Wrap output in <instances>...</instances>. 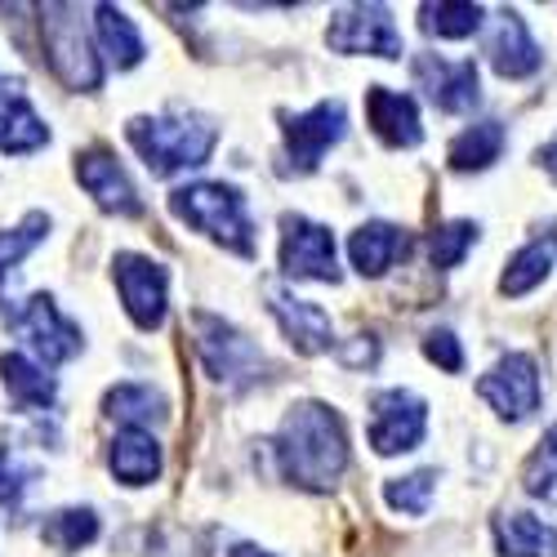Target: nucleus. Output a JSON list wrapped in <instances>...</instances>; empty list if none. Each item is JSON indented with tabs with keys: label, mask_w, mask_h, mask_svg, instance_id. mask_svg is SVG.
I'll return each mask as SVG.
<instances>
[{
	"label": "nucleus",
	"mask_w": 557,
	"mask_h": 557,
	"mask_svg": "<svg viewBox=\"0 0 557 557\" xmlns=\"http://www.w3.org/2000/svg\"><path fill=\"white\" fill-rule=\"evenodd\" d=\"M272 450H276V463H282V478L304 491H331L348 469L344 420L321 401L290 406L282 429H276Z\"/></svg>",
	"instance_id": "obj_1"
},
{
	"label": "nucleus",
	"mask_w": 557,
	"mask_h": 557,
	"mask_svg": "<svg viewBox=\"0 0 557 557\" xmlns=\"http://www.w3.org/2000/svg\"><path fill=\"white\" fill-rule=\"evenodd\" d=\"M125 138L157 178H170L178 170L206 165L219 144V129L197 116H134L125 125Z\"/></svg>",
	"instance_id": "obj_2"
},
{
	"label": "nucleus",
	"mask_w": 557,
	"mask_h": 557,
	"mask_svg": "<svg viewBox=\"0 0 557 557\" xmlns=\"http://www.w3.org/2000/svg\"><path fill=\"white\" fill-rule=\"evenodd\" d=\"M170 210L188 227L214 237L223 250L255 259V223L237 188H227V183H188V188L170 193Z\"/></svg>",
	"instance_id": "obj_3"
},
{
	"label": "nucleus",
	"mask_w": 557,
	"mask_h": 557,
	"mask_svg": "<svg viewBox=\"0 0 557 557\" xmlns=\"http://www.w3.org/2000/svg\"><path fill=\"white\" fill-rule=\"evenodd\" d=\"M40 32H45V54H50V67L54 76L67 85V89H89L103 85V63L95 54V45H89L81 18L72 5H45L40 10Z\"/></svg>",
	"instance_id": "obj_4"
},
{
	"label": "nucleus",
	"mask_w": 557,
	"mask_h": 557,
	"mask_svg": "<svg viewBox=\"0 0 557 557\" xmlns=\"http://www.w3.org/2000/svg\"><path fill=\"white\" fill-rule=\"evenodd\" d=\"M5 321H10V331L36 352V361L45 370H54V366H63L67 357L81 352V326L59 312V304L50 295H32L27 304L5 308Z\"/></svg>",
	"instance_id": "obj_5"
},
{
	"label": "nucleus",
	"mask_w": 557,
	"mask_h": 557,
	"mask_svg": "<svg viewBox=\"0 0 557 557\" xmlns=\"http://www.w3.org/2000/svg\"><path fill=\"white\" fill-rule=\"evenodd\" d=\"M112 282H116V295H121V304H125V312H129V321L138 331H161L165 326L170 272L157 259L121 250L112 259Z\"/></svg>",
	"instance_id": "obj_6"
},
{
	"label": "nucleus",
	"mask_w": 557,
	"mask_h": 557,
	"mask_svg": "<svg viewBox=\"0 0 557 557\" xmlns=\"http://www.w3.org/2000/svg\"><path fill=\"white\" fill-rule=\"evenodd\" d=\"M197 352H201L210 375L219 384H227V388H237V393L263 380L259 375V370H263V352L242 331H232L227 321H219L210 312H197Z\"/></svg>",
	"instance_id": "obj_7"
},
{
	"label": "nucleus",
	"mask_w": 557,
	"mask_h": 557,
	"mask_svg": "<svg viewBox=\"0 0 557 557\" xmlns=\"http://www.w3.org/2000/svg\"><path fill=\"white\" fill-rule=\"evenodd\" d=\"M282 134H286V157L295 165V174H312L321 165L339 138L348 134V112L339 99H326L308 112H282Z\"/></svg>",
	"instance_id": "obj_8"
},
{
	"label": "nucleus",
	"mask_w": 557,
	"mask_h": 557,
	"mask_svg": "<svg viewBox=\"0 0 557 557\" xmlns=\"http://www.w3.org/2000/svg\"><path fill=\"white\" fill-rule=\"evenodd\" d=\"M282 272L295 282H339L335 263V237L331 227H321L304 214H282Z\"/></svg>",
	"instance_id": "obj_9"
},
{
	"label": "nucleus",
	"mask_w": 557,
	"mask_h": 557,
	"mask_svg": "<svg viewBox=\"0 0 557 557\" xmlns=\"http://www.w3.org/2000/svg\"><path fill=\"white\" fill-rule=\"evenodd\" d=\"M326 45L335 54H375V59H401V32L384 5H348L331 18Z\"/></svg>",
	"instance_id": "obj_10"
},
{
	"label": "nucleus",
	"mask_w": 557,
	"mask_h": 557,
	"mask_svg": "<svg viewBox=\"0 0 557 557\" xmlns=\"http://www.w3.org/2000/svg\"><path fill=\"white\" fill-rule=\"evenodd\" d=\"M478 397L499 414V420L518 424L531 410H540V370L527 352L499 357L486 375L478 380Z\"/></svg>",
	"instance_id": "obj_11"
},
{
	"label": "nucleus",
	"mask_w": 557,
	"mask_h": 557,
	"mask_svg": "<svg viewBox=\"0 0 557 557\" xmlns=\"http://www.w3.org/2000/svg\"><path fill=\"white\" fill-rule=\"evenodd\" d=\"M429 433V406L406 393V388H388L370 401V446L375 455H401L414 450Z\"/></svg>",
	"instance_id": "obj_12"
},
{
	"label": "nucleus",
	"mask_w": 557,
	"mask_h": 557,
	"mask_svg": "<svg viewBox=\"0 0 557 557\" xmlns=\"http://www.w3.org/2000/svg\"><path fill=\"white\" fill-rule=\"evenodd\" d=\"M76 178H81V188L95 197V206L103 214H116V219H138V214H144V201H138L129 174L121 170V161L108 148L81 152L76 157Z\"/></svg>",
	"instance_id": "obj_13"
},
{
	"label": "nucleus",
	"mask_w": 557,
	"mask_h": 557,
	"mask_svg": "<svg viewBox=\"0 0 557 557\" xmlns=\"http://www.w3.org/2000/svg\"><path fill=\"white\" fill-rule=\"evenodd\" d=\"M410 76L424 95L442 108V112H469L482 99V85H478V63L463 59V63H446L437 54H414Z\"/></svg>",
	"instance_id": "obj_14"
},
{
	"label": "nucleus",
	"mask_w": 557,
	"mask_h": 557,
	"mask_svg": "<svg viewBox=\"0 0 557 557\" xmlns=\"http://www.w3.org/2000/svg\"><path fill=\"white\" fill-rule=\"evenodd\" d=\"M268 308L276 317V326H282V335L290 339L295 352L304 357H317V352H331L335 348V326H331V317L321 312L312 299H299L282 286H272L268 290Z\"/></svg>",
	"instance_id": "obj_15"
},
{
	"label": "nucleus",
	"mask_w": 557,
	"mask_h": 557,
	"mask_svg": "<svg viewBox=\"0 0 557 557\" xmlns=\"http://www.w3.org/2000/svg\"><path fill=\"white\" fill-rule=\"evenodd\" d=\"M486 59H491V67H495L504 81H522V76H535V72H540L544 50L535 45V36L527 32L522 14L504 10V14L495 18L491 40H486Z\"/></svg>",
	"instance_id": "obj_16"
},
{
	"label": "nucleus",
	"mask_w": 557,
	"mask_h": 557,
	"mask_svg": "<svg viewBox=\"0 0 557 557\" xmlns=\"http://www.w3.org/2000/svg\"><path fill=\"white\" fill-rule=\"evenodd\" d=\"M366 121L388 148H420V138H424L414 99L397 95V89H388V85H370L366 89Z\"/></svg>",
	"instance_id": "obj_17"
},
{
	"label": "nucleus",
	"mask_w": 557,
	"mask_h": 557,
	"mask_svg": "<svg viewBox=\"0 0 557 557\" xmlns=\"http://www.w3.org/2000/svg\"><path fill=\"white\" fill-rule=\"evenodd\" d=\"M50 144V129H45V121L36 116V108L27 103L23 85L0 76V152H36Z\"/></svg>",
	"instance_id": "obj_18"
},
{
	"label": "nucleus",
	"mask_w": 557,
	"mask_h": 557,
	"mask_svg": "<svg viewBox=\"0 0 557 557\" xmlns=\"http://www.w3.org/2000/svg\"><path fill=\"white\" fill-rule=\"evenodd\" d=\"M108 469L125 486H148L161 478V442L148 429H121L108 446Z\"/></svg>",
	"instance_id": "obj_19"
},
{
	"label": "nucleus",
	"mask_w": 557,
	"mask_h": 557,
	"mask_svg": "<svg viewBox=\"0 0 557 557\" xmlns=\"http://www.w3.org/2000/svg\"><path fill=\"white\" fill-rule=\"evenodd\" d=\"M406 250H410V237L397 223H361L348 242V259L361 276H384L397 259H406Z\"/></svg>",
	"instance_id": "obj_20"
},
{
	"label": "nucleus",
	"mask_w": 557,
	"mask_h": 557,
	"mask_svg": "<svg viewBox=\"0 0 557 557\" xmlns=\"http://www.w3.org/2000/svg\"><path fill=\"white\" fill-rule=\"evenodd\" d=\"M0 380H5L10 401L23 406V410H50L54 397H59V384H54L50 370H45L40 361H32V357H23V352L0 357Z\"/></svg>",
	"instance_id": "obj_21"
},
{
	"label": "nucleus",
	"mask_w": 557,
	"mask_h": 557,
	"mask_svg": "<svg viewBox=\"0 0 557 557\" xmlns=\"http://www.w3.org/2000/svg\"><path fill=\"white\" fill-rule=\"evenodd\" d=\"M495 544L504 557H557V531L531 513H499Z\"/></svg>",
	"instance_id": "obj_22"
},
{
	"label": "nucleus",
	"mask_w": 557,
	"mask_h": 557,
	"mask_svg": "<svg viewBox=\"0 0 557 557\" xmlns=\"http://www.w3.org/2000/svg\"><path fill=\"white\" fill-rule=\"evenodd\" d=\"M499 152H504V125L499 121H478V125H469L463 134L450 138L446 161L459 174H478V170H491L499 161Z\"/></svg>",
	"instance_id": "obj_23"
},
{
	"label": "nucleus",
	"mask_w": 557,
	"mask_h": 557,
	"mask_svg": "<svg viewBox=\"0 0 557 557\" xmlns=\"http://www.w3.org/2000/svg\"><path fill=\"white\" fill-rule=\"evenodd\" d=\"M108 414L121 429H148V424H165L170 420V406L152 384H116L103 397Z\"/></svg>",
	"instance_id": "obj_24"
},
{
	"label": "nucleus",
	"mask_w": 557,
	"mask_h": 557,
	"mask_svg": "<svg viewBox=\"0 0 557 557\" xmlns=\"http://www.w3.org/2000/svg\"><path fill=\"white\" fill-rule=\"evenodd\" d=\"M553 263H557V237H535L531 246H522L513 259H508V268L499 276V295L518 299V295L535 290L544 276L553 272Z\"/></svg>",
	"instance_id": "obj_25"
},
{
	"label": "nucleus",
	"mask_w": 557,
	"mask_h": 557,
	"mask_svg": "<svg viewBox=\"0 0 557 557\" xmlns=\"http://www.w3.org/2000/svg\"><path fill=\"white\" fill-rule=\"evenodd\" d=\"M95 27H99L103 54H108L121 72H129V67L144 63V36H138V27H134V18H129L125 10L99 5V10H95Z\"/></svg>",
	"instance_id": "obj_26"
},
{
	"label": "nucleus",
	"mask_w": 557,
	"mask_h": 557,
	"mask_svg": "<svg viewBox=\"0 0 557 557\" xmlns=\"http://www.w3.org/2000/svg\"><path fill=\"white\" fill-rule=\"evenodd\" d=\"M40 540L59 553H81L85 544L99 540L95 508H59V513H50V522L40 527Z\"/></svg>",
	"instance_id": "obj_27"
},
{
	"label": "nucleus",
	"mask_w": 557,
	"mask_h": 557,
	"mask_svg": "<svg viewBox=\"0 0 557 557\" xmlns=\"http://www.w3.org/2000/svg\"><path fill=\"white\" fill-rule=\"evenodd\" d=\"M486 10L482 5H469V0H442V5H420V27L429 36H442V40H463L482 27Z\"/></svg>",
	"instance_id": "obj_28"
},
{
	"label": "nucleus",
	"mask_w": 557,
	"mask_h": 557,
	"mask_svg": "<svg viewBox=\"0 0 557 557\" xmlns=\"http://www.w3.org/2000/svg\"><path fill=\"white\" fill-rule=\"evenodd\" d=\"M522 491L544 504H557V424L540 437V446L522 463Z\"/></svg>",
	"instance_id": "obj_29"
},
{
	"label": "nucleus",
	"mask_w": 557,
	"mask_h": 557,
	"mask_svg": "<svg viewBox=\"0 0 557 557\" xmlns=\"http://www.w3.org/2000/svg\"><path fill=\"white\" fill-rule=\"evenodd\" d=\"M473 242H478V223H469V219H455V223L433 227V237H429V259H433V268H437V272L459 268L463 255L473 250Z\"/></svg>",
	"instance_id": "obj_30"
},
{
	"label": "nucleus",
	"mask_w": 557,
	"mask_h": 557,
	"mask_svg": "<svg viewBox=\"0 0 557 557\" xmlns=\"http://www.w3.org/2000/svg\"><path fill=\"white\" fill-rule=\"evenodd\" d=\"M45 232H50V214H40L32 210L18 227H5L0 232V276H5L14 263H23L40 242H45Z\"/></svg>",
	"instance_id": "obj_31"
},
{
	"label": "nucleus",
	"mask_w": 557,
	"mask_h": 557,
	"mask_svg": "<svg viewBox=\"0 0 557 557\" xmlns=\"http://www.w3.org/2000/svg\"><path fill=\"white\" fill-rule=\"evenodd\" d=\"M433 486H437V469H420V473H410V478H393L384 486V499L397 508V513L424 518L429 513V499H433Z\"/></svg>",
	"instance_id": "obj_32"
},
{
	"label": "nucleus",
	"mask_w": 557,
	"mask_h": 557,
	"mask_svg": "<svg viewBox=\"0 0 557 557\" xmlns=\"http://www.w3.org/2000/svg\"><path fill=\"white\" fill-rule=\"evenodd\" d=\"M424 357H429L433 366H442L446 375H459V370H463V348H459V339H455L450 331H433V335L424 339Z\"/></svg>",
	"instance_id": "obj_33"
},
{
	"label": "nucleus",
	"mask_w": 557,
	"mask_h": 557,
	"mask_svg": "<svg viewBox=\"0 0 557 557\" xmlns=\"http://www.w3.org/2000/svg\"><path fill=\"white\" fill-rule=\"evenodd\" d=\"M27 486H32V469L10 459V450H0V504H18Z\"/></svg>",
	"instance_id": "obj_34"
},
{
	"label": "nucleus",
	"mask_w": 557,
	"mask_h": 557,
	"mask_svg": "<svg viewBox=\"0 0 557 557\" xmlns=\"http://www.w3.org/2000/svg\"><path fill=\"white\" fill-rule=\"evenodd\" d=\"M540 165H544V170L557 178V138H553V144H544V148H540Z\"/></svg>",
	"instance_id": "obj_35"
},
{
	"label": "nucleus",
	"mask_w": 557,
	"mask_h": 557,
	"mask_svg": "<svg viewBox=\"0 0 557 557\" xmlns=\"http://www.w3.org/2000/svg\"><path fill=\"white\" fill-rule=\"evenodd\" d=\"M227 557H272V553H263L259 544H232Z\"/></svg>",
	"instance_id": "obj_36"
}]
</instances>
